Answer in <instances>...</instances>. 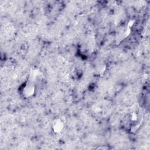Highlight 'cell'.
<instances>
[{
	"instance_id": "1",
	"label": "cell",
	"mask_w": 150,
	"mask_h": 150,
	"mask_svg": "<svg viewBox=\"0 0 150 150\" xmlns=\"http://www.w3.org/2000/svg\"><path fill=\"white\" fill-rule=\"evenodd\" d=\"M35 81L31 79H29L28 81L25 84L23 88V94L26 97L32 96L35 92Z\"/></svg>"
},
{
	"instance_id": "2",
	"label": "cell",
	"mask_w": 150,
	"mask_h": 150,
	"mask_svg": "<svg viewBox=\"0 0 150 150\" xmlns=\"http://www.w3.org/2000/svg\"><path fill=\"white\" fill-rule=\"evenodd\" d=\"M52 128H53V131L55 133H59L63 130L64 128V124L61 120L60 119L56 120L53 122Z\"/></svg>"
}]
</instances>
